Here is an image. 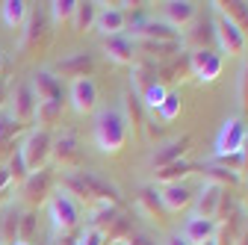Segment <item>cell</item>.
I'll use <instances>...</instances> for the list:
<instances>
[{
	"mask_svg": "<svg viewBox=\"0 0 248 245\" xmlns=\"http://www.w3.org/2000/svg\"><path fill=\"white\" fill-rule=\"evenodd\" d=\"M21 204H6L3 213H0V239L3 245H15L18 242V233H21Z\"/></svg>",
	"mask_w": 248,
	"mask_h": 245,
	"instance_id": "cb8c5ba5",
	"label": "cell"
},
{
	"mask_svg": "<svg viewBox=\"0 0 248 245\" xmlns=\"http://www.w3.org/2000/svg\"><path fill=\"white\" fill-rule=\"evenodd\" d=\"M169 92H171V89H169L163 80H157V83H151V86L145 89V95H142L139 101H142V107H145V109L157 112V109H160V104L166 101V95H169Z\"/></svg>",
	"mask_w": 248,
	"mask_h": 245,
	"instance_id": "1f68e13d",
	"label": "cell"
},
{
	"mask_svg": "<svg viewBox=\"0 0 248 245\" xmlns=\"http://www.w3.org/2000/svg\"><path fill=\"white\" fill-rule=\"evenodd\" d=\"M233 245H248V228H242V230H239V236L233 239Z\"/></svg>",
	"mask_w": 248,
	"mask_h": 245,
	"instance_id": "ee69618b",
	"label": "cell"
},
{
	"mask_svg": "<svg viewBox=\"0 0 248 245\" xmlns=\"http://www.w3.org/2000/svg\"><path fill=\"white\" fill-rule=\"evenodd\" d=\"M15 245H33V242H15Z\"/></svg>",
	"mask_w": 248,
	"mask_h": 245,
	"instance_id": "7dc6e473",
	"label": "cell"
},
{
	"mask_svg": "<svg viewBox=\"0 0 248 245\" xmlns=\"http://www.w3.org/2000/svg\"><path fill=\"white\" fill-rule=\"evenodd\" d=\"M245 136H248V127L242 115H228L222 121L219 133H216V151H213V160L216 163H228L233 157L242 154V145H245Z\"/></svg>",
	"mask_w": 248,
	"mask_h": 245,
	"instance_id": "277c9868",
	"label": "cell"
},
{
	"mask_svg": "<svg viewBox=\"0 0 248 245\" xmlns=\"http://www.w3.org/2000/svg\"><path fill=\"white\" fill-rule=\"evenodd\" d=\"M92 68H95V56H92V53H71V56H65L56 65L53 74H62V77L77 80V77H89Z\"/></svg>",
	"mask_w": 248,
	"mask_h": 245,
	"instance_id": "603a6c76",
	"label": "cell"
},
{
	"mask_svg": "<svg viewBox=\"0 0 248 245\" xmlns=\"http://www.w3.org/2000/svg\"><path fill=\"white\" fill-rule=\"evenodd\" d=\"M210 6H213V12L231 18V21L242 30V36L248 39V3H245V0H228V3L216 0V3H210Z\"/></svg>",
	"mask_w": 248,
	"mask_h": 245,
	"instance_id": "484cf974",
	"label": "cell"
},
{
	"mask_svg": "<svg viewBox=\"0 0 248 245\" xmlns=\"http://www.w3.org/2000/svg\"><path fill=\"white\" fill-rule=\"evenodd\" d=\"M30 86H33L36 104H62V80L50 68H39L30 77Z\"/></svg>",
	"mask_w": 248,
	"mask_h": 245,
	"instance_id": "9a60e30c",
	"label": "cell"
},
{
	"mask_svg": "<svg viewBox=\"0 0 248 245\" xmlns=\"http://www.w3.org/2000/svg\"><path fill=\"white\" fill-rule=\"evenodd\" d=\"M236 107L242 115H248V59L239 65V74H236Z\"/></svg>",
	"mask_w": 248,
	"mask_h": 245,
	"instance_id": "d590c367",
	"label": "cell"
},
{
	"mask_svg": "<svg viewBox=\"0 0 248 245\" xmlns=\"http://www.w3.org/2000/svg\"><path fill=\"white\" fill-rule=\"evenodd\" d=\"M24 27H27V30L21 33V50L39 45V42H42V36H45V21H42V15H39V12H30V15H27V21H24Z\"/></svg>",
	"mask_w": 248,
	"mask_h": 245,
	"instance_id": "f546056e",
	"label": "cell"
},
{
	"mask_svg": "<svg viewBox=\"0 0 248 245\" xmlns=\"http://www.w3.org/2000/svg\"><path fill=\"white\" fill-rule=\"evenodd\" d=\"M204 180L216 183L219 189H228V186L233 189V186L242 183V174L236 168H231V166H204Z\"/></svg>",
	"mask_w": 248,
	"mask_h": 245,
	"instance_id": "83f0119b",
	"label": "cell"
},
{
	"mask_svg": "<svg viewBox=\"0 0 248 245\" xmlns=\"http://www.w3.org/2000/svg\"><path fill=\"white\" fill-rule=\"evenodd\" d=\"M225 192H228V189H219L216 183L201 180V186H198V192H195V198H192V207H195L192 216H201V219H213V222H216V219H219V207H222Z\"/></svg>",
	"mask_w": 248,
	"mask_h": 245,
	"instance_id": "5bb4252c",
	"label": "cell"
},
{
	"mask_svg": "<svg viewBox=\"0 0 248 245\" xmlns=\"http://www.w3.org/2000/svg\"><path fill=\"white\" fill-rule=\"evenodd\" d=\"M12 121H18L21 127L33 124L36 118V95H33V86L30 80H21L12 92H9V112H6Z\"/></svg>",
	"mask_w": 248,
	"mask_h": 245,
	"instance_id": "30bf717a",
	"label": "cell"
},
{
	"mask_svg": "<svg viewBox=\"0 0 248 245\" xmlns=\"http://www.w3.org/2000/svg\"><path fill=\"white\" fill-rule=\"evenodd\" d=\"M160 195V204H163V213H171V216H177V213L189 210L192 207V198L195 192L186 186V183H171V186H160L157 189Z\"/></svg>",
	"mask_w": 248,
	"mask_h": 245,
	"instance_id": "2e32d148",
	"label": "cell"
},
{
	"mask_svg": "<svg viewBox=\"0 0 248 245\" xmlns=\"http://www.w3.org/2000/svg\"><path fill=\"white\" fill-rule=\"evenodd\" d=\"M124 27H127V15H124L118 6H109V3H98V18H95V30L109 39V36H121Z\"/></svg>",
	"mask_w": 248,
	"mask_h": 245,
	"instance_id": "44dd1931",
	"label": "cell"
},
{
	"mask_svg": "<svg viewBox=\"0 0 248 245\" xmlns=\"http://www.w3.org/2000/svg\"><path fill=\"white\" fill-rule=\"evenodd\" d=\"M53 189H56V186H53V171H47V168L33 171V174H30L21 186H18V204H21L24 210H39V207L47 204V198H50Z\"/></svg>",
	"mask_w": 248,
	"mask_h": 245,
	"instance_id": "8992f818",
	"label": "cell"
},
{
	"mask_svg": "<svg viewBox=\"0 0 248 245\" xmlns=\"http://www.w3.org/2000/svg\"><path fill=\"white\" fill-rule=\"evenodd\" d=\"M59 118H62V104H36V124L50 130L53 124H59Z\"/></svg>",
	"mask_w": 248,
	"mask_h": 245,
	"instance_id": "d6a6232c",
	"label": "cell"
},
{
	"mask_svg": "<svg viewBox=\"0 0 248 245\" xmlns=\"http://www.w3.org/2000/svg\"><path fill=\"white\" fill-rule=\"evenodd\" d=\"M201 245H219V242H216V236H213V239H207V242H201Z\"/></svg>",
	"mask_w": 248,
	"mask_h": 245,
	"instance_id": "bcb514c9",
	"label": "cell"
},
{
	"mask_svg": "<svg viewBox=\"0 0 248 245\" xmlns=\"http://www.w3.org/2000/svg\"><path fill=\"white\" fill-rule=\"evenodd\" d=\"M157 77H160V68L154 65V59H148V56H136V62L130 65V95H136V98H142L145 95V89L151 86V83H157Z\"/></svg>",
	"mask_w": 248,
	"mask_h": 245,
	"instance_id": "ac0fdd59",
	"label": "cell"
},
{
	"mask_svg": "<svg viewBox=\"0 0 248 245\" xmlns=\"http://www.w3.org/2000/svg\"><path fill=\"white\" fill-rule=\"evenodd\" d=\"M142 101L136 95H130V92H124L121 95V115H124V124H127V133H133L136 139L145 136V127H148V121H145V112H142Z\"/></svg>",
	"mask_w": 248,
	"mask_h": 245,
	"instance_id": "ffe728a7",
	"label": "cell"
},
{
	"mask_svg": "<svg viewBox=\"0 0 248 245\" xmlns=\"http://www.w3.org/2000/svg\"><path fill=\"white\" fill-rule=\"evenodd\" d=\"M180 109H183V101H180V95H177V92H169V95H166V101L160 104V109H157V115L166 121V124H169V121H174L177 115H180Z\"/></svg>",
	"mask_w": 248,
	"mask_h": 245,
	"instance_id": "8d00e7d4",
	"label": "cell"
},
{
	"mask_svg": "<svg viewBox=\"0 0 248 245\" xmlns=\"http://www.w3.org/2000/svg\"><path fill=\"white\" fill-rule=\"evenodd\" d=\"M216 230H219V222L213 219H201V216H189L186 219V225L180 228V236L189 242V245H201L207 239L216 236Z\"/></svg>",
	"mask_w": 248,
	"mask_h": 245,
	"instance_id": "7402d4cb",
	"label": "cell"
},
{
	"mask_svg": "<svg viewBox=\"0 0 248 245\" xmlns=\"http://www.w3.org/2000/svg\"><path fill=\"white\" fill-rule=\"evenodd\" d=\"M95 18H98V3H77V12L71 18V27L74 33H89V30H95Z\"/></svg>",
	"mask_w": 248,
	"mask_h": 245,
	"instance_id": "4dcf8cb0",
	"label": "cell"
},
{
	"mask_svg": "<svg viewBox=\"0 0 248 245\" xmlns=\"http://www.w3.org/2000/svg\"><path fill=\"white\" fill-rule=\"evenodd\" d=\"M127 124L118 109H98L95 112V124H92V139H95L101 154H118L127 145Z\"/></svg>",
	"mask_w": 248,
	"mask_h": 245,
	"instance_id": "3957f363",
	"label": "cell"
},
{
	"mask_svg": "<svg viewBox=\"0 0 248 245\" xmlns=\"http://www.w3.org/2000/svg\"><path fill=\"white\" fill-rule=\"evenodd\" d=\"M74 245H107V236H104L98 228L83 225L80 233H77V239H74Z\"/></svg>",
	"mask_w": 248,
	"mask_h": 245,
	"instance_id": "f35d334b",
	"label": "cell"
},
{
	"mask_svg": "<svg viewBox=\"0 0 248 245\" xmlns=\"http://www.w3.org/2000/svg\"><path fill=\"white\" fill-rule=\"evenodd\" d=\"M189 142H192V136L183 133V136H174V139H166V142H160V145H154L151 157H148L151 168H163V166H169V163L183 160V154L189 151Z\"/></svg>",
	"mask_w": 248,
	"mask_h": 245,
	"instance_id": "4fadbf2b",
	"label": "cell"
},
{
	"mask_svg": "<svg viewBox=\"0 0 248 245\" xmlns=\"http://www.w3.org/2000/svg\"><path fill=\"white\" fill-rule=\"evenodd\" d=\"M104 56L109 59L112 65H133L136 62V42L130 39V36H109V39H104Z\"/></svg>",
	"mask_w": 248,
	"mask_h": 245,
	"instance_id": "e0dca14e",
	"label": "cell"
},
{
	"mask_svg": "<svg viewBox=\"0 0 248 245\" xmlns=\"http://www.w3.org/2000/svg\"><path fill=\"white\" fill-rule=\"evenodd\" d=\"M45 210H47V222H50L53 239H62V236L74 233V230L80 228V222H83V207H80L65 189H62V186H56V189L50 192Z\"/></svg>",
	"mask_w": 248,
	"mask_h": 245,
	"instance_id": "7a4b0ae2",
	"label": "cell"
},
{
	"mask_svg": "<svg viewBox=\"0 0 248 245\" xmlns=\"http://www.w3.org/2000/svg\"><path fill=\"white\" fill-rule=\"evenodd\" d=\"M6 104H9V92H6L3 80H0V107H6Z\"/></svg>",
	"mask_w": 248,
	"mask_h": 245,
	"instance_id": "7bdbcfd3",
	"label": "cell"
},
{
	"mask_svg": "<svg viewBox=\"0 0 248 245\" xmlns=\"http://www.w3.org/2000/svg\"><path fill=\"white\" fill-rule=\"evenodd\" d=\"M50 145H53V136H50V130H45V127H33V130H30V133L21 139L18 154H21V160H24V166H27L30 174L47 168Z\"/></svg>",
	"mask_w": 248,
	"mask_h": 245,
	"instance_id": "5b68a950",
	"label": "cell"
},
{
	"mask_svg": "<svg viewBox=\"0 0 248 245\" xmlns=\"http://www.w3.org/2000/svg\"><path fill=\"white\" fill-rule=\"evenodd\" d=\"M163 245H189V242H186L180 233H169V236L163 239Z\"/></svg>",
	"mask_w": 248,
	"mask_h": 245,
	"instance_id": "b9f144b4",
	"label": "cell"
},
{
	"mask_svg": "<svg viewBox=\"0 0 248 245\" xmlns=\"http://www.w3.org/2000/svg\"><path fill=\"white\" fill-rule=\"evenodd\" d=\"M239 171H248V136H245V145H242V154H239Z\"/></svg>",
	"mask_w": 248,
	"mask_h": 245,
	"instance_id": "60d3db41",
	"label": "cell"
},
{
	"mask_svg": "<svg viewBox=\"0 0 248 245\" xmlns=\"http://www.w3.org/2000/svg\"><path fill=\"white\" fill-rule=\"evenodd\" d=\"M186 62H189V71H192V77L198 83H216L222 77V68H225V59L219 56V50H213V47L189 50Z\"/></svg>",
	"mask_w": 248,
	"mask_h": 245,
	"instance_id": "9c48e42d",
	"label": "cell"
},
{
	"mask_svg": "<svg viewBox=\"0 0 248 245\" xmlns=\"http://www.w3.org/2000/svg\"><path fill=\"white\" fill-rule=\"evenodd\" d=\"M59 186L65 189L80 207L86 204V210L95 207V204H118L121 207V195H118V189L112 186V183L101 180L98 174H92V171H83V168H77V171H62Z\"/></svg>",
	"mask_w": 248,
	"mask_h": 245,
	"instance_id": "6da1fadb",
	"label": "cell"
},
{
	"mask_svg": "<svg viewBox=\"0 0 248 245\" xmlns=\"http://www.w3.org/2000/svg\"><path fill=\"white\" fill-rule=\"evenodd\" d=\"M12 189H15V186H12V177H9V171H6V163H0V204L9 198Z\"/></svg>",
	"mask_w": 248,
	"mask_h": 245,
	"instance_id": "ab89813d",
	"label": "cell"
},
{
	"mask_svg": "<svg viewBox=\"0 0 248 245\" xmlns=\"http://www.w3.org/2000/svg\"><path fill=\"white\" fill-rule=\"evenodd\" d=\"M6 171H9V177H12V186L18 189L21 183L30 177V171H27V166H24V160H21V154L15 151V154L9 157V163H6Z\"/></svg>",
	"mask_w": 248,
	"mask_h": 245,
	"instance_id": "74e56055",
	"label": "cell"
},
{
	"mask_svg": "<svg viewBox=\"0 0 248 245\" xmlns=\"http://www.w3.org/2000/svg\"><path fill=\"white\" fill-rule=\"evenodd\" d=\"M50 160H53L62 171H77V168L83 166V151H80V139H77V133L62 130L59 136H53Z\"/></svg>",
	"mask_w": 248,
	"mask_h": 245,
	"instance_id": "ba28073f",
	"label": "cell"
},
{
	"mask_svg": "<svg viewBox=\"0 0 248 245\" xmlns=\"http://www.w3.org/2000/svg\"><path fill=\"white\" fill-rule=\"evenodd\" d=\"M195 171V166L189 160H177V163H169L163 168H154V183H160V186H171V183H183Z\"/></svg>",
	"mask_w": 248,
	"mask_h": 245,
	"instance_id": "d4e9b609",
	"label": "cell"
},
{
	"mask_svg": "<svg viewBox=\"0 0 248 245\" xmlns=\"http://www.w3.org/2000/svg\"><path fill=\"white\" fill-rule=\"evenodd\" d=\"M3 71H6V53H3V47H0V80H3Z\"/></svg>",
	"mask_w": 248,
	"mask_h": 245,
	"instance_id": "f6af8a7d",
	"label": "cell"
},
{
	"mask_svg": "<svg viewBox=\"0 0 248 245\" xmlns=\"http://www.w3.org/2000/svg\"><path fill=\"white\" fill-rule=\"evenodd\" d=\"M39 230V210H21V233L18 242H33Z\"/></svg>",
	"mask_w": 248,
	"mask_h": 245,
	"instance_id": "e575fe53",
	"label": "cell"
},
{
	"mask_svg": "<svg viewBox=\"0 0 248 245\" xmlns=\"http://www.w3.org/2000/svg\"><path fill=\"white\" fill-rule=\"evenodd\" d=\"M213 42L219 45V56L222 59L225 56H242L245 47H248V39L242 36V30L231 18L219 15V12H216V21H213Z\"/></svg>",
	"mask_w": 248,
	"mask_h": 245,
	"instance_id": "52a82bcc",
	"label": "cell"
},
{
	"mask_svg": "<svg viewBox=\"0 0 248 245\" xmlns=\"http://www.w3.org/2000/svg\"><path fill=\"white\" fill-rule=\"evenodd\" d=\"M133 42H163V45H180V33L169 27L163 18H142L133 24Z\"/></svg>",
	"mask_w": 248,
	"mask_h": 245,
	"instance_id": "8fae6325",
	"label": "cell"
},
{
	"mask_svg": "<svg viewBox=\"0 0 248 245\" xmlns=\"http://www.w3.org/2000/svg\"><path fill=\"white\" fill-rule=\"evenodd\" d=\"M136 213H142L145 219H163V204L157 195V186H139L136 192Z\"/></svg>",
	"mask_w": 248,
	"mask_h": 245,
	"instance_id": "4316f807",
	"label": "cell"
},
{
	"mask_svg": "<svg viewBox=\"0 0 248 245\" xmlns=\"http://www.w3.org/2000/svg\"><path fill=\"white\" fill-rule=\"evenodd\" d=\"M0 245H3V239H0Z\"/></svg>",
	"mask_w": 248,
	"mask_h": 245,
	"instance_id": "c3c4849f",
	"label": "cell"
},
{
	"mask_svg": "<svg viewBox=\"0 0 248 245\" xmlns=\"http://www.w3.org/2000/svg\"><path fill=\"white\" fill-rule=\"evenodd\" d=\"M195 15H198V3H192V0H169V3H163V21L174 27L177 33H183V27H189Z\"/></svg>",
	"mask_w": 248,
	"mask_h": 245,
	"instance_id": "d6986e66",
	"label": "cell"
},
{
	"mask_svg": "<svg viewBox=\"0 0 248 245\" xmlns=\"http://www.w3.org/2000/svg\"><path fill=\"white\" fill-rule=\"evenodd\" d=\"M68 101L77 115H92L98 109V86L92 77H77L68 83Z\"/></svg>",
	"mask_w": 248,
	"mask_h": 245,
	"instance_id": "7c38bea8",
	"label": "cell"
},
{
	"mask_svg": "<svg viewBox=\"0 0 248 245\" xmlns=\"http://www.w3.org/2000/svg\"><path fill=\"white\" fill-rule=\"evenodd\" d=\"M27 15H30V3H27V0H3V3H0V18H3V24L9 30L24 27Z\"/></svg>",
	"mask_w": 248,
	"mask_h": 245,
	"instance_id": "f1b7e54d",
	"label": "cell"
},
{
	"mask_svg": "<svg viewBox=\"0 0 248 245\" xmlns=\"http://www.w3.org/2000/svg\"><path fill=\"white\" fill-rule=\"evenodd\" d=\"M77 3L80 0H53V3H47L53 24H71V18L77 12Z\"/></svg>",
	"mask_w": 248,
	"mask_h": 245,
	"instance_id": "836d02e7",
	"label": "cell"
}]
</instances>
